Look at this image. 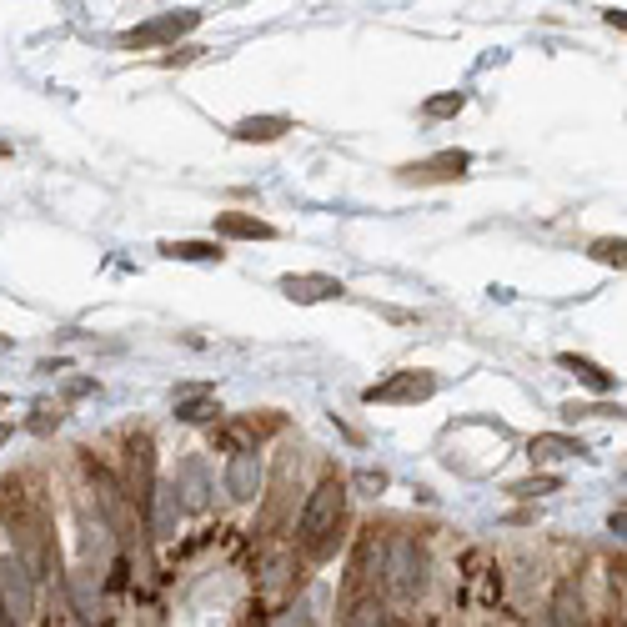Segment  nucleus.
Listing matches in <instances>:
<instances>
[{
  "mask_svg": "<svg viewBox=\"0 0 627 627\" xmlns=\"http://www.w3.org/2000/svg\"><path fill=\"white\" fill-rule=\"evenodd\" d=\"M342 517H347V482H342L337 472H327L317 487H311V497H306V507H301V517H296V542H301L311 557H327Z\"/></svg>",
  "mask_w": 627,
  "mask_h": 627,
  "instance_id": "obj_1",
  "label": "nucleus"
},
{
  "mask_svg": "<svg viewBox=\"0 0 627 627\" xmlns=\"http://www.w3.org/2000/svg\"><path fill=\"white\" fill-rule=\"evenodd\" d=\"M432 392H437V377H432V372H392L387 382L367 387L362 397H367L372 407H417V402H427Z\"/></svg>",
  "mask_w": 627,
  "mask_h": 627,
  "instance_id": "obj_2",
  "label": "nucleus"
},
{
  "mask_svg": "<svg viewBox=\"0 0 627 627\" xmlns=\"http://www.w3.org/2000/svg\"><path fill=\"white\" fill-rule=\"evenodd\" d=\"M196 26H201V11H166V16H156V21H146V26H131V31L121 36V46H126V51H151V46L181 41V36L196 31Z\"/></svg>",
  "mask_w": 627,
  "mask_h": 627,
  "instance_id": "obj_3",
  "label": "nucleus"
},
{
  "mask_svg": "<svg viewBox=\"0 0 627 627\" xmlns=\"http://www.w3.org/2000/svg\"><path fill=\"white\" fill-rule=\"evenodd\" d=\"M472 166L467 151H437L427 161H412V166H397V181H412V186H437V181H462V171Z\"/></svg>",
  "mask_w": 627,
  "mask_h": 627,
  "instance_id": "obj_4",
  "label": "nucleus"
},
{
  "mask_svg": "<svg viewBox=\"0 0 627 627\" xmlns=\"http://www.w3.org/2000/svg\"><path fill=\"white\" fill-rule=\"evenodd\" d=\"M281 296H286V301H301V306H317V301H337V296H342V281H337V276H322V271H301V276H281Z\"/></svg>",
  "mask_w": 627,
  "mask_h": 627,
  "instance_id": "obj_5",
  "label": "nucleus"
},
{
  "mask_svg": "<svg viewBox=\"0 0 627 627\" xmlns=\"http://www.w3.org/2000/svg\"><path fill=\"white\" fill-rule=\"evenodd\" d=\"M26 557H6L0 562V587H6V617L26 622L31 617V582H26Z\"/></svg>",
  "mask_w": 627,
  "mask_h": 627,
  "instance_id": "obj_6",
  "label": "nucleus"
},
{
  "mask_svg": "<svg viewBox=\"0 0 627 627\" xmlns=\"http://www.w3.org/2000/svg\"><path fill=\"white\" fill-rule=\"evenodd\" d=\"M226 492H231L236 502H251V497L261 492V457H256V452H236V457L226 462Z\"/></svg>",
  "mask_w": 627,
  "mask_h": 627,
  "instance_id": "obj_7",
  "label": "nucleus"
},
{
  "mask_svg": "<svg viewBox=\"0 0 627 627\" xmlns=\"http://www.w3.org/2000/svg\"><path fill=\"white\" fill-rule=\"evenodd\" d=\"M387 577L397 582V592H417V587H422V557H417V542H407V537H397V542H392Z\"/></svg>",
  "mask_w": 627,
  "mask_h": 627,
  "instance_id": "obj_8",
  "label": "nucleus"
},
{
  "mask_svg": "<svg viewBox=\"0 0 627 627\" xmlns=\"http://www.w3.org/2000/svg\"><path fill=\"white\" fill-rule=\"evenodd\" d=\"M211 226H216V236H236V241H271V236H276L271 221H256V216H246V211H221Z\"/></svg>",
  "mask_w": 627,
  "mask_h": 627,
  "instance_id": "obj_9",
  "label": "nucleus"
},
{
  "mask_svg": "<svg viewBox=\"0 0 627 627\" xmlns=\"http://www.w3.org/2000/svg\"><path fill=\"white\" fill-rule=\"evenodd\" d=\"M161 256L166 261H196V266H211L226 256L221 241H161Z\"/></svg>",
  "mask_w": 627,
  "mask_h": 627,
  "instance_id": "obj_10",
  "label": "nucleus"
},
{
  "mask_svg": "<svg viewBox=\"0 0 627 627\" xmlns=\"http://www.w3.org/2000/svg\"><path fill=\"white\" fill-rule=\"evenodd\" d=\"M286 131H291V116H246V121L231 126L236 141H276V136H286Z\"/></svg>",
  "mask_w": 627,
  "mask_h": 627,
  "instance_id": "obj_11",
  "label": "nucleus"
},
{
  "mask_svg": "<svg viewBox=\"0 0 627 627\" xmlns=\"http://www.w3.org/2000/svg\"><path fill=\"white\" fill-rule=\"evenodd\" d=\"M557 362H562V367H567V372H577V377H582V382H587V387H592V392H602V397H607V392H612V387H617V382H612V372H607V367H597V362H587V357H577V352H562V357H557Z\"/></svg>",
  "mask_w": 627,
  "mask_h": 627,
  "instance_id": "obj_12",
  "label": "nucleus"
},
{
  "mask_svg": "<svg viewBox=\"0 0 627 627\" xmlns=\"http://www.w3.org/2000/svg\"><path fill=\"white\" fill-rule=\"evenodd\" d=\"M532 457L537 462H557V457H587V447L577 442V437H532Z\"/></svg>",
  "mask_w": 627,
  "mask_h": 627,
  "instance_id": "obj_13",
  "label": "nucleus"
},
{
  "mask_svg": "<svg viewBox=\"0 0 627 627\" xmlns=\"http://www.w3.org/2000/svg\"><path fill=\"white\" fill-rule=\"evenodd\" d=\"M462 106H467L462 91H442V96H432V101L422 106V116H427V121H442V116H457Z\"/></svg>",
  "mask_w": 627,
  "mask_h": 627,
  "instance_id": "obj_14",
  "label": "nucleus"
},
{
  "mask_svg": "<svg viewBox=\"0 0 627 627\" xmlns=\"http://www.w3.org/2000/svg\"><path fill=\"white\" fill-rule=\"evenodd\" d=\"M622 251H627L622 236H602V241H592V256H597L602 266H622Z\"/></svg>",
  "mask_w": 627,
  "mask_h": 627,
  "instance_id": "obj_15",
  "label": "nucleus"
},
{
  "mask_svg": "<svg viewBox=\"0 0 627 627\" xmlns=\"http://www.w3.org/2000/svg\"><path fill=\"white\" fill-rule=\"evenodd\" d=\"M176 417L181 422H206V417H221V412H216V402H181Z\"/></svg>",
  "mask_w": 627,
  "mask_h": 627,
  "instance_id": "obj_16",
  "label": "nucleus"
},
{
  "mask_svg": "<svg viewBox=\"0 0 627 627\" xmlns=\"http://www.w3.org/2000/svg\"><path fill=\"white\" fill-rule=\"evenodd\" d=\"M51 427H61V407L41 402V407H36V417H31V432H51Z\"/></svg>",
  "mask_w": 627,
  "mask_h": 627,
  "instance_id": "obj_17",
  "label": "nucleus"
},
{
  "mask_svg": "<svg viewBox=\"0 0 627 627\" xmlns=\"http://www.w3.org/2000/svg\"><path fill=\"white\" fill-rule=\"evenodd\" d=\"M552 487H562V482L557 477H532V482H517L512 497H532V492H552Z\"/></svg>",
  "mask_w": 627,
  "mask_h": 627,
  "instance_id": "obj_18",
  "label": "nucleus"
},
{
  "mask_svg": "<svg viewBox=\"0 0 627 627\" xmlns=\"http://www.w3.org/2000/svg\"><path fill=\"white\" fill-rule=\"evenodd\" d=\"M357 487H362V492H382V487H387V472H362Z\"/></svg>",
  "mask_w": 627,
  "mask_h": 627,
  "instance_id": "obj_19",
  "label": "nucleus"
},
{
  "mask_svg": "<svg viewBox=\"0 0 627 627\" xmlns=\"http://www.w3.org/2000/svg\"><path fill=\"white\" fill-rule=\"evenodd\" d=\"M196 56H201L196 46H181V51H171V56H166V66H186V61H196Z\"/></svg>",
  "mask_w": 627,
  "mask_h": 627,
  "instance_id": "obj_20",
  "label": "nucleus"
},
{
  "mask_svg": "<svg viewBox=\"0 0 627 627\" xmlns=\"http://www.w3.org/2000/svg\"><path fill=\"white\" fill-rule=\"evenodd\" d=\"M0 156H11V141H0Z\"/></svg>",
  "mask_w": 627,
  "mask_h": 627,
  "instance_id": "obj_21",
  "label": "nucleus"
},
{
  "mask_svg": "<svg viewBox=\"0 0 627 627\" xmlns=\"http://www.w3.org/2000/svg\"><path fill=\"white\" fill-rule=\"evenodd\" d=\"M0 627H6V602H0Z\"/></svg>",
  "mask_w": 627,
  "mask_h": 627,
  "instance_id": "obj_22",
  "label": "nucleus"
},
{
  "mask_svg": "<svg viewBox=\"0 0 627 627\" xmlns=\"http://www.w3.org/2000/svg\"><path fill=\"white\" fill-rule=\"evenodd\" d=\"M387 627H417V622H387Z\"/></svg>",
  "mask_w": 627,
  "mask_h": 627,
  "instance_id": "obj_23",
  "label": "nucleus"
},
{
  "mask_svg": "<svg viewBox=\"0 0 627 627\" xmlns=\"http://www.w3.org/2000/svg\"><path fill=\"white\" fill-rule=\"evenodd\" d=\"M6 437H11V427H0V442H6Z\"/></svg>",
  "mask_w": 627,
  "mask_h": 627,
  "instance_id": "obj_24",
  "label": "nucleus"
},
{
  "mask_svg": "<svg viewBox=\"0 0 627 627\" xmlns=\"http://www.w3.org/2000/svg\"><path fill=\"white\" fill-rule=\"evenodd\" d=\"M6 407H11V397H0V412H6Z\"/></svg>",
  "mask_w": 627,
  "mask_h": 627,
  "instance_id": "obj_25",
  "label": "nucleus"
}]
</instances>
